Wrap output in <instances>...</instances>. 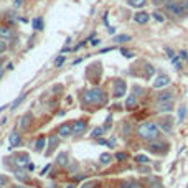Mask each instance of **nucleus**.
I'll return each instance as SVG.
<instances>
[{"label":"nucleus","mask_w":188,"mask_h":188,"mask_svg":"<svg viewBox=\"0 0 188 188\" xmlns=\"http://www.w3.org/2000/svg\"><path fill=\"white\" fill-rule=\"evenodd\" d=\"M79 99H81V106H83L84 109L91 107V106H94V107H101V106H106L107 101H109L107 94H106L101 88L84 89L83 93H81Z\"/></svg>","instance_id":"f257e3e1"},{"label":"nucleus","mask_w":188,"mask_h":188,"mask_svg":"<svg viewBox=\"0 0 188 188\" xmlns=\"http://www.w3.org/2000/svg\"><path fill=\"white\" fill-rule=\"evenodd\" d=\"M158 136H160V127L153 120H145V122L137 125V137L140 140L152 142L155 139H158Z\"/></svg>","instance_id":"f03ea898"},{"label":"nucleus","mask_w":188,"mask_h":188,"mask_svg":"<svg viewBox=\"0 0 188 188\" xmlns=\"http://www.w3.org/2000/svg\"><path fill=\"white\" fill-rule=\"evenodd\" d=\"M147 150L155 153V155H165L168 152V144H165L163 140H160V139H155V140L147 144Z\"/></svg>","instance_id":"7ed1b4c3"},{"label":"nucleus","mask_w":188,"mask_h":188,"mask_svg":"<svg viewBox=\"0 0 188 188\" xmlns=\"http://www.w3.org/2000/svg\"><path fill=\"white\" fill-rule=\"evenodd\" d=\"M165 10L167 12H170L173 13V15H177V17H182V15H185V7H183V3L180 2V0H168V2L165 3Z\"/></svg>","instance_id":"20e7f679"},{"label":"nucleus","mask_w":188,"mask_h":188,"mask_svg":"<svg viewBox=\"0 0 188 188\" xmlns=\"http://www.w3.org/2000/svg\"><path fill=\"white\" fill-rule=\"evenodd\" d=\"M158 127L163 134H172L173 132V127H175V120H173L172 115H162L160 119L157 120Z\"/></svg>","instance_id":"39448f33"},{"label":"nucleus","mask_w":188,"mask_h":188,"mask_svg":"<svg viewBox=\"0 0 188 188\" xmlns=\"http://www.w3.org/2000/svg\"><path fill=\"white\" fill-rule=\"evenodd\" d=\"M125 93H127V83H125L124 79H120V78L114 79L112 81V96L114 98L120 99Z\"/></svg>","instance_id":"423d86ee"},{"label":"nucleus","mask_w":188,"mask_h":188,"mask_svg":"<svg viewBox=\"0 0 188 188\" xmlns=\"http://www.w3.org/2000/svg\"><path fill=\"white\" fill-rule=\"evenodd\" d=\"M10 163L15 168H23V167H27L28 163H30V155H28L27 152H22V153H17V155H13L10 157Z\"/></svg>","instance_id":"0eeeda50"},{"label":"nucleus","mask_w":188,"mask_h":188,"mask_svg":"<svg viewBox=\"0 0 188 188\" xmlns=\"http://www.w3.org/2000/svg\"><path fill=\"white\" fill-rule=\"evenodd\" d=\"M58 145H60V136H58V134H51V136H48V145H46L45 155L46 157L53 155V152L56 150Z\"/></svg>","instance_id":"6e6552de"},{"label":"nucleus","mask_w":188,"mask_h":188,"mask_svg":"<svg viewBox=\"0 0 188 188\" xmlns=\"http://www.w3.org/2000/svg\"><path fill=\"white\" fill-rule=\"evenodd\" d=\"M88 131V122L84 119H78L73 122V136L74 137H81L83 134H86Z\"/></svg>","instance_id":"1a4fd4ad"},{"label":"nucleus","mask_w":188,"mask_h":188,"mask_svg":"<svg viewBox=\"0 0 188 188\" xmlns=\"http://www.w3.org/2000/svg\"><path fill=\"white\" fill-rule=\"evenodd\" d=\"M58 136H60V139H68L69 136H73V124L63 122L58 127Z\"/></svg>","instance_id":"9d476101"},{"label":"nucleus","mask_w":188,"mask_h":188,"mask_svg":"<svg viewBox=\"0 0 188 188\" xmlns=\"http://www.w3.org/2000/svg\"><path fill=\"white\" fill-rule=\"evenodd\" d=\"M33 120H35V117H33V114H31V112L23 114L22 117H20V120H18V127H20L22 131H28Z\"/></svg>","instance_id":"9b49d317"},{"label":"nucleus","mask_w":188,"mask_h":188,"mask_svg":"<svg viewBox=\"0 0 188 188\" xmlns=\"http://www.w3.org/2000/svg\"><path fill=\"white\" fill-rule=\"evenodd\" d=\"M170 84V78H168V74H158L155 79H153V88L155 89H160V88H167V86Z\"/></svg>","instance_id":"f8f14e48"},{"label":"nucleus","mask_w":188,"mask_h":188,"mask_svg":"<svg viewBox=\"0 0 188 188\" xmlns=\"http://www.w3.org/2000/svg\"><path fill=\"white\" fill-rule=\"evenodd\" d=\"M8 144H10V147L8 148H15V147H20L22 145V134L13 131L10 136H8Z\"/></svg>","instance_id":"ddd939ff"},{"label":"nucleus","mask_w":188,"mask_h":188,"mask_svg":"<svg viewBox=\"0 0 188 188\" xmlns=\"http://www.w3.org/2000/svg\"><path fill=\"white\" fill-rule=\"evenodd\" d=\"M173 98H175L173 91H162L157 94V102H168V101H173Z\"/></svg>","instance_id":"4468645a"},{"label":"nucleus","mask_w":188,"mask_h":188,"mask_svg":"<svg viewBox=\"0 0 188 188\" xmlns=\"http://www.w3.org/2000/svg\"><path fill=\"white\" fill-rule=\"evenodd\" d=\"M125 109L127 111H134V109H137V106H139V101H137V96L136 94H129L127 96V99H125Z\"/></svg>","instance_id":"2eb2a0df"},{"label":"nucleus","mask_w":188,"mask_h":188,"mask_svg":"<svg viewBox=\"0 0 188 188\" xmlns=\"http://www.w3.org/2000/svg\"><path fill=\"white\" fill-rule=\"evenodd\" d=\"M0 38L5 40V41H10L13 38V30L10 27H7V25H2L0 27Z\"/></svg>","instance_id":"dca6fc26"},{"label":"nucleus","mask_w":188,"mask_h":188,"mask_svg":"<svg viewBox=\"0 0 188 188\" xmlns=\"http://www.w3.org/2000/svg\"><path fill=\"white\" fill-rule=\"evenodd\" d=\"M148 20H150V15H148L147 12H144V10L137 12L136 15H134V22H136V23H140V25H145Z\"/></svg>","instance_id":"f3484780"},{"label":"nucleus","mask_w":188,"mask_h":188,"mask_svg":"<svg viewBox=\"0 0 188 188\" xmlns=\"http://www.w3.org/2000/svg\"><path fill=\"white\" fill-rule=\"evenodd\" d=\"M56 165L58 167H68L69 165V160H68V153L66 152H61V153H58V157H56Z\"/></svg>","instance_id":"a211bd4d"},{"label":"nucleus","mask_w":188,"mask_h":188,"mask_svg":"<svg viewBox=\"0 0 188 188\" xmlns=\"http://www.w3.org/2000/svg\"><path fill=\"white\" fill-rule=\"evenodd\" d=\"M13 173H15V178H18L20 182H23V183H27V182H30V175L23 170V168H15L13 170Z\"/></svg>","instance_id":"6ab92c4d"},{"label":"nucleus","mask_w":188,"mask_h":188,"mask_svg":"<svg viewBox=\"0 0 188 188\" xmlns=\"http://www.w3.org/2000/svg\"><path fill=\"white\" fill-rule=\"evenodd\" d=\"M157 111L158 112H172L173 111V101H168V102H157Z\"/></svg>","instance_id":"aec40b11"},{"label":"nucleus","mask_w":188,"mask_h":188,"mask_svg":"<svg viewBox=\"0 0 188 188\" xmlns=\"http://www.w3.org/2000/svg\"><path fill=\"white\" fill-rule=\"evenodd\" d=\"M45 147H46V137L40 136L35 140V147H33V148H35V152H43V148H45Z\"/></svg>","instance_id":"412c9836"},{"label":"nucleus","mask_w":188,"mask_h":188,"mask_svg":"<svg viewBox=\"0 0 188 188\" xmlns=\"http://www.w3.org/2000/svg\"><path fill=\"white\" fill-rule=\"evenodd\" d=\"M31 25H33V28H35V31H41L43 28H45V22H43L41 17H36V18H33Z\"/></svg>","instance_id":"4be33fe9"},{"label":"nucleus","mask_w":188,"mask_h":188,"mask_svg":"<svg viewBox=\"0 0 188 188\" xmlns=\"http://www.w3.org/2000/svg\"><path fill=\"white\" fill-rule=\"evenodd\" d=\"M127 3L134 8H142V7H145L147 0H127Z\"/></svg>","instance_id":"5701e85b"},{"label":"nucleus","mask_w":188,"mask_h":188,"mask_svg":"<svg viewBox=\"0 0 188 188\" xmlns=\"http://www.w3.org/2000/svg\"><path fill=\"white\" fill-rule=\"evenodd\" d=\"M99 162H101V165H109V163L112 162V155H111V153H101Z\"/></svg>","instance_id":"b1692460"},{"label":"nucleus","mask_w":188,"mask_h":188,"mask_svg":"<svg viewBox=\"0 0 188 188\" xmlns=\"http://www.w3.org/2000/svg\"><path fill=\"white\" fill-rule=\"evenodd\" d=\"M25 98H27V94H25V93H22V94L18 96V98H17V99H15V101H13V102H12L10 109H17L18 106H20V104L23 102V101H25Z\"/></svg>","instance_id":"393cba45"},{"label":"nucleus","mask_w":188,"mask_h":188,"mask_svg":"<svg viewBox=\"0 0 188 188\" xmlns=\"http://www.w3.org/2000/svg\"><path fill=\"white\" fill-rule=\"evenodd\" d=\"M104 132H106L104 125H102V127H96L94 131H93V134H91V137H93V139H99V137L104 136Z\"/></svg>","instance_id":"a878e982"},{"label":"nucleus","mask_w":188,"mask_h":188,"mask_svg":"<svg viewBox=\"0 0 188 188\" xmlns=\"http://www.w3.org/2000/svg\"><path fill=\"white\" fill-rule=\"evenodd\" d=\"M120 188H140V183L132 182V180H129V182H122V183H120Z\"/></svg>","instance_id":"bb28decb"},{"label":"nucleus","mask_w":188,"mask_h":188,"mask_svg":"<svg viewBox=\"0 0 188 188\" xmlns=\"http://www.w3.org/2000/svg\"><path fill=\"white\" fill-rule=\"evenodd\" d=\"M185 117H186V107L185 106H180V109H178V122H183L185 120Z\"/></svg>","instance_id":"cd10ccee"},{"label":"nucleus","mask_w":188,"mask_h":188,"mask_svg":"<svg viewBox=\"0 0 188 188\" xmlns=\"http://www.w3.org/2000/svg\"><path fill=\"white\" fill-rule=\"evenodd\" d=\"M131 40V36L129 35H117V36H114V41L115 43H125V41H129Z\"/></svg>","instance_id":"c85d7f7f"},{"label":"nucleus","mask_w":188,"mask_h":188,"mask_svg":"<svg viewBox=\"0 0 188 188\" xmlns=\"http://www.w3.org/2000/svg\"><path fill=\"white\" fill-rule=\"evenodd\" d=\"M136 162L140 163V165H145V163H148L150 160H148V157H145V155H136Z\"/></svg>","instance_id":"c756f323"},{"label":"nucleus","mask_w":188,"mask_h":188,"mask_svg":"<svg viewBox=\"0 0 188 188\" xmlns=\"http://www.w3.org/2000/svg\"><path fill=\"white\" fill-rule=\"evenodd\" d=\"M132 94H136L137 98H139V96H142V94H144V89H142L139 84H134V86H132Z\"/></svg>","instance_id":"7c9ffc66"},{"label":"nucleus","mask_w":188,"mask_h":188,"mask_svg":"<svg viewBox=\"0 0 188 188\" xmlns=\"http://www.w3.org/2000/svg\"><path fill=\"white\" fill-rule=\"evenodd\" d=\"M65 61H66V56H58L56 60H55V68H60V66H63L65 65Z\"/></svg>","instance_id":"2f4dec72"},{"label":"nucleus","mask_w":188,"mask_h":188,"mask_svg":"<svg viewBox=\"0 0 188 188\" xmlns=\"http://www.w3.org/2000/svg\"><path fill=\"white\" fill-rule=\"evenodd\" d=\"M122 132H124L125 137L131 136V124H129V122H124V124H122Z\"/></svg>","instance_id":"473e14b6"},{"label":"nucleus","mask_w":188,"mask_h":188,"mask_svg":"<svg viewBox=\"0 0 188 188\" xmlns=\"http://www.w3.org/2000/svg\"><path fill=\"white\" fill-rule=\"evenodd\" d=\"M150 17H153V18H155L157 22H160V23H162V22H165V17H163V15H162L160 12H153V13H152Z\"/></svg>","instance_id":"72a5a7b5"},{"label":"nucleus","mask_w":188,"mask_h":188,"mask_svg":"<svg viewBox=\"0 0 188 188\" xmlns=\"http://www.w3.org/2000/svg\"><path fill=\"white\" fill-rule=\"evenodd\" d=\"M115 160H119V162L127 160V153H125V152H117V153H115Z\"/></svg>","instance_id":"f704fd0d"},{"label":"nucleus","mask_w":188,"mask_h":188,"mask_svg":"<svg viewBox=\"0 0 188 188\" xmlns=\"http://www.w3.org/2000/svg\"><path fill=\"white\" fill-rule=\"evenodd\" d=\"M120 53H122V55H124V58H129V60H131V58H134V56H136V53H134V51L124 50V48H122V50H120Z\"/></svg>","instance_id":"c9c22d12"},{"label":"nucleus","mask_w":188,"mask_h":188,"mask_svg":"<svg viewBox=\"0 0 188 188\" xmlns=\"http://www.w3.org/2000/svg\"><path fill=\"white\" fill-rule=\"evenodd\" d=\"M7 48H8V41H5V40L0 38V53H5Z\"/></svg>","instance_id":"e433bc0d"},{"label":"nucleus","mask_w":188,"mask_h":188,"mask_svg":"<svg viewBox=\"0 0 188 188\" xmlns=\"http://www.w3.org/2000/svg\"><path fill=\"white\" fill-rule=\"evenodd\" d=\"M8 182H10V178H8V177H5V175H0V186H5Z\"/></svg>","instance_id":"4c0bfd02"},{"label":"nucleus","mask_w":188,"mask_h":188,"mask_svg":"<svg viewBox=\"0 0 188 188\" xmlns=\"http://www.w3.org/2000/svg\"><path fill=\"white\" fill-rule=\"evenodd\" d=\"M168 2V0H152V3L155 7H160V5H165V3Z\"/></svg>","instance_id":"58836bf2"},{"label":"nucleus","mask_w":188,"mask_h":188,"mask_svg":"<svg viewBox=\"0 0 188 188\" xmlns=\"http://www.w3.org/2000/svg\"><path fill=\"white\" fill-rule=\"evenodd\" d=\"M186 55H188V53H186L185 50H182L180 53H178V56H180V60H188V56H186Z\"/></svg>","instance_id":"ea45409f"},{"label":"nucleus","mask_w":188,"mask_h":188,"mask_svg":"<svg viewBox=\"0 0 188 188\" xmlns=\"http://www.w3.org/2000/svg\"><path fill=\"white\" fill-rule=\"evenodd\" d=\"M114 145H115V139H114V137H111L109 140H107V147H111V148H112Z\"/></svg>","instance_id":"a19ab883"},{"label":"nucleus","mask_w":188,"mask_h":188,"mask_svg":"<svg viewBox=\"0 0 188 188\" xmlns=\"http://www.w3.org/2000/svg\"><path fill=\"white\" fill-rule=\"evenodd\" d=\"M50 168H51V163H48V165H46V167H45V168H43V170H41V175H46V173L50 172Z\"/></svg>","instance_id":"79ce46f5"},{"label":"nucleus","mask_w":188,"mask_h":188,"mask_svg":"<svg viewBox=\"0 0 188 188\" xmlns=\"http://www.w3.org/2000/svg\"><path fill=\"white\" fill-rule=\"evenodd\" d=\"M139 172H142V173H148L150 170H148V167H139Z\"/></svg>","instance_id":"37998d69"},{"label":"nucleus","mask_w":188,"mask_h":188,"mask_svg":"<svg viewBox=\"0 0 188 188\" xmlns=\"http://www.w3.org/2000/svg\"><path fill=\"white\" fill-rule=\"evenodd\" d=\"M99 43H101V40H99V38H94V40L91 41V45H93V46H98Z\"/></svg>","instance_id":"c03bdc74"},{"label":"nucleus","mask_w":188,"mask_h":188,"mask_svg":"<svg viewBox=\"0 0 188 188\" xmlns=\"http://www.w3.org/2000/svg\"><path fill=\"white\" fill-rule=\"evenodd\" d=\"M114 48L112 46H109V48H102V50H101V55H102V53H107V51H112Z\"/></svg>","instance_id":"a18cd8bd"},{"label":"nucleus","mask_w":188,"mask_h":188,"mask_svg":"<svg viewBox=\"0 0 188 188\" xmlns=\"http://www.w3.org/2000/svg\"><path fill=\"white\" fill-rule=\"evenodd\" d=\"M27 168H28V172H33V170H35V165H33V163L30 162V163L27 165Z\"/></svg>","instance_id":"49530a36"},{"label":"nucleus","mask_w":188,"mask_h":188,"mask_svg":"<svg viewBox=\"0 0 188 188\" xmlns=\"http://www.w3.org/2000/svg\"><path fill=\"white\" fill-rule=\"evenodd\" d=\"M167 53H168V56H170V58H173V56H175V53H173V50H172V48H167Z\"/></svg>","instance_id":"de8ad7c7"},{"label":"nucleus","mask_w":188,"mask_h":188,"mask_svg":"<svg viewBox=\"0 0 188 188\" xmlns=\"http://www.w3.org/2000/svg\"><path fill=\"white\" fill-rule=\"evenodd\" d=\"M107 31H109V35H115V28H114V27H109Z\"/></svg>","instance_id":"09e8293b"},{"label":"nucleus","mask_w":188,"mask_h":188,"mask_svg":"<svg viewBox=\"0 0 188 188\" xmlns=\"http://www.w3.org/2000/svg\"><path fill=\"white\" fill-rule=\"evenodd\" d=\"M23 0H15V7H22Z\"/></svg>","instance_id":"8fccbe9b"},{"label":"nucleus","mask_w":188,"mask_h":188,"mask_svg":"<svg viewBox=\"0 0 188 188\" xmlns=\"http://www.w3.org/2000/svg\"><path fill=\"white\" fill-rule=\"evenodd\" d=\"M12 188H25V186H22V185H15V186H12Z\"/></svg>","instance_id":"3c124183"},{"label":"nucleus","mask_w":188,"mask_h":188,"mask_svg":"<svg viewBox=\"0 0 188 188\" xmlns=\"http://www.w3.org/2000/svg\"><path fill=\"white\" fill-rule=\"evenodd\" d=\"M2 66H3V61L0 60V71H2Z\"/></svg>","instance_id":"603ef678"},{"label":"nucleus","mask_w":188,"mask_h":188,"mask_svg":"<svg viewBox=\"0 0 188 188\" xmlns=\"http://www.w3.org/2000/svg\"><path fill=\"white\" fill-rule=\"evenodd\" d=\"M68 188H74V185H68Z\"/></svg>","instance_id":"864d4df0"},{"label":"nucleus","mask_w":188,"mask_h":188,"mask_svg":"<svg viewBox=\"0 0 188 188\" xmlns=\"http://www.w3.org/2000/svg\"><path fill=\"white\" fill-rule=\"evenodd\" d=\"M0 188H2V186H0Z\"/></svg>","instance_id":"5fc2aeb1"},{"label":"nucleus","mask_w":188,"mask_h":188,"mask_svg":"<svg viewBox=\"0 0 188 188\" xmlns=\"http://www.w3.org/2000/svg\"><path fill=\"white\" fill-rule=\"evenodd\" d=\"M186 188H188V186H186Z\"/></svg>","instance_id":"6e6d98bb"}]
</instances>
